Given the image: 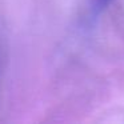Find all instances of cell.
<instances>
[{"mask_svg":"<svg viewBox=\"0 0 124 124\" xmlns=\"http://www.w3.org/2000/svg\"><path fill=\"white\" fill-rule=\"evenodd\" d=\"M112 3V0H92V14L93 16L100 15L103 11L107 9V7Z\"/></svg>","mask_w":124,"mask_h":124,"instance_id":"cell-1","label":"cell"}]
</instances>
